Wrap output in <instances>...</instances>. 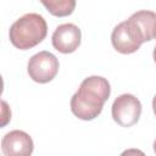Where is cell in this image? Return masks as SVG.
Segmentation results:
<instances>
[{
    "mask_svg": "<svg viewBox=\"0 0 156 156\" xmlns=\"http://www.w3.org/2000/svg\"><path fill=\"white\" fill-rule=\"evenodd\" d=\"M111 87L106 78L101 76H90L85 78L78 90L71 99L72 113L83 121L96 118L108 100Z\"/></svg>",
    "mask_w": 156,
    "mask_h": 156,
    "instance_id": "cell-1",
    "label": "cell"
},
{
    "mask_svg": "<svg viewBox=\"0 0 156 156\" xmlns=\"http://www.w3.org/2000/svg\"><path fill=\"white\" fill-rule=\"evenodd\" d=\"M48 34V24L39 13L29 12L16 20L9 32L11 44L20 50H28L41 43Z\"/></svg>",
    "mask_w": 156,
    "mask_h": 156,
    "instance_id": "cell-2",
    "label": "cell"
},
{
    "mask_svg": "<svg viewBox=\"0 0 156 156\" xmlns=\"http://www.w3.org/2000/svg\"><path fill=\"white\" fill-rule=\"evenodd\" d=\"M111 43L113 48L121 54H133L144 43L143 35L135 23L128 18L118 23L111 34Z\"/></svg>",
    "mask_w": 156,
    "mask_h": 156,
    "instance_id": "cell-3",
    "label": "cell"
},
{
    "mask_svg": "<svg viewBox=\"0 0 156 156\" xmlns=\"http://www.w3.org/2000/svg\"><path fill=\"white\" fill-rule=\"evenodd\" d=\"M58 60L49 51H39L33 55L27 65V71L29 77L40 84L51 82L58 72Z\"/></svg>",
    "mask_w": 156,
    "mask_h": 156,
    "instance_id": "cell-4",
    "label": "cell"
},
{
    "mask_svg": "<svg viewBox=\"0 0 156 156\" xmlns=\"http://www.w3.org/2000/svg\"><path fill=\"white\" fill-rule=\"evenodd\" d=\"M112 118L121 127L134 126L141 115V104L133 94H122L112 104Z\"/></svg>",
    "mask_w": 156,
    "mask_h": 156,
    "instance_id": "cell-5",
    "label": "cell"
},
{
    "mask_svg": "<svg viewBox=\"0 0 156 156\" xmlns=\"http://www.w3.org/2000/svg\"><path fill=\"white\" fill-rule=\"evenodd\" d=\"M80 29L73 23L60 24L58 27H56L51 37L52 46L62 54H71L76 51L80 45Z\"/></svg>",
    "mask_w": 156,
    "mask_h": 156,
    "instance_id": "cell-6",
    "label": "cell"
},
{
    "mask_svg": "<svg viewBox=\"0 0 156 156\" xmlns=\"http://www.w3.org/2000/svg\"><path fill=\"white\" fill-rule=\"evenodd\" d=\"M34 144L28 133L23 130H11L1 140V150L5 156H29Z\"/></svg>",
    "mask_w": 156,
    "mask_h": 156,
    "instance_id": "cell-7",
    "label": "cell"
},
{
    "mask_svg": "<svg viewBox=\"0 0 156 156\" xmlns=\"http://www.w3.org/2000/svg\"><path fill=\"white\" fill-rule=\"evenodd\" d=\"M140 30L144 41L156 38V13L149 10H140L129 17Z\"/></svg>",
    "mask_w": 156,
    "mask_h": 156,
    "instance_id": "cell-8",
    "label": "cell"
},
{
    "mask_svg": "<svg viewBox=\"0 0 156 156\" xmlns=\"http://www.w3.org/2000/svg\"><path fill=\"white\" fill-rule=\"evenodd\" d=\"M45 9L56 17L69 16L76 9V0H39Z\"/></svg>",
    "mask_w": 156,
    "mask_h": 156,
    "instance_id": "cell-9",
    "label": "cell"
},
{
    "mask_svg": "<svg viewBox=\"0 0 156 156\" xmlns=\"http://www.w3.org/2000/svg\"><path fill=\"white\" fill-rule=\"evenodd\" d=\"M152 110H154V113H155V116H156V95H155L154 99H152Z\"/></svg>",
    "mask_w": 156,
    "mask_h": 156,
    "instance_id": "cell-10",
    "label": "cell"
},
{
    "mask_svg": "<svg viewBox=\"0 0 156 156\" xmlns=\"http://www.w3.org/2000/svg\"><path fill=\"white\" fill-rule=\"evenodd\" d=\"M154 61H155V63H156V45H155V48H154Z\"/></svg>",
    "mask_w": 156,
    "mask_h": 156,
    "instance_id": "cell-11",
    "label": "cell"
},
{
    "mask_svg": "<svg viewBox=\"0 0 156 156\" xmlns=\"http://www.w3.org/2000/svg\"><path fill=\"white\" fill-rule=\"evenodd\" d=\"M154 151H155V154H156V140L154 141Z\"/></svg>",
    "mask_w": 156,
    "mask_h": 156,
    "instance_id": "cell-12",
    "label": "cell"
}]
</instances>
